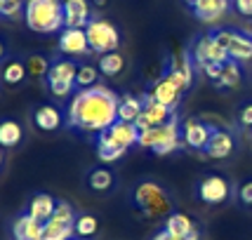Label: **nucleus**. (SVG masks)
<instances>
[{"mask_svg": "<svg viewBox=\"0 0 252 240\" xmlns=\"http://www.w3.org/2000/svg\"><path fill=\"white\" fill-rule=\"evenodd\" d=\"M118 101L121 97L113 90L97 83V85L80 90L71 97L66 120L71 127L80 132L101 134L118 120Z\"/></svg>", "mask_w": 252, "mask_h": 240, "instance_id": "1", "label": "nucleus"}, {"mask_svg": "<svg viewBox=\"0 0 252 240\" xmlns=\"http://www.w3.org/2000/svg\"><path fill=\"white\" fill-rule=\"evenodd\" d=\"M139 139V127L134 122L116 120L109 130H104L97 139V155L101 163H116L123 158V153L134 146Z\"/></svg>", "mask_w": 252, "mask_h": 240, "instance_id": "2", "label": "nucleus"}, {"mask_svg": "<svg viewBox=\"0 0 252 240\" xmlns=\"http://www.w3.org/2000/svg\"><path fill=\"white\" fill-rule=\"evenodd\" d=\"M26 26L33 33H55L64 29V0H26Z\"/></svg>", "mask_w": 252, "mask_h": 240, "instance_id": "3", "label": "nucleus"}, {"mask_svg": "<svg viewBox=\"0 0 252 240\" xmlns=\"http://www.w3.org/2000/svg\"><path fill=\"white\" fill-rule=\"evenodd\" d=\"M184 142L182 137V127H179V120L172 116L165 125H158V127H146V130H139V139H137V146L142 149H151L156 155H167V153L177 151Z\"/></svg>", "mask_w": 252, "mask_h": 240, "instance_id": "4", "label": "nucleus"}, {"mask_svg": "<svg viewBox=\"0 0 252 240\" xmlns=\"http://www.w3.org/2000/svg\"><path fill=\"white\" fill-rule=\"evenodd\" d=\"M88 33V43H90V52H97L99 57L116 52L118 45H121V31L109 22V19H101V17H92L90 24L85 26Z\"/></svg>", "mask_w": 252, "mask_h": 240, "instance_id": "5", "label": "nucleus"}, {"mask_svg": "<svg viewBox=\"0 0 252 240\" xmlns=\"http://www.w3.org/2000/svg\"><path fill=\"white\" fill-rule=\"evenodd\" d=\"M76 73H78V64L73 59H57L55 64H50V71L45 76L50 92L57 99L71 97L73 85H76Z\"/></svg>", "mask_w": 252, "mask_h": 240, "instance_id": "6", "label": "nucleus"}, {"mask_svg": "<svg viewBox=\"0 0 252 240\" xmlns=\"http://www.w3.org/2000/svg\"><path fill=\"white\" fill-rule=\"evenodd\" d=\"M134 205L146 212L149 217H158L170 210V200L165 196L163 186L156 181H142L134 188Z\"/></svg>", "mask_w": 252, "mask_h": 240, "instance_id": "7", "label": "nucleus"}, {"mask_svg": "<svg viewBox=\"0 0 252 240\" xmlns=\"http://www.w3.org/2000/svg\"><path fill=\"white\" fill-rule=\"evenodd\" d=\"M76 233V217L68 203H57V210L50 221H45L43 240H73Z\"/></svg>", "mask_w": 252, "mask_h": 240, "instance_id": "8", "label": "nucleus"}, {"mask_svg": "<svg viewBox=\"0 0 252 240\" xmlns=\"http://www.w3.org/2000/svg\"><path fill=\"white\" fill-rule=\"evenodd\" d=\"M191 59H193V64L198 68H205L208 64H224V61H229V52L215 40L212 33H208V35H200L196 40L193 50H191Z\"/></svg>", "mask_w": 252, "mask_h": 240, "instance_id": "9", "label": "nucleus"}, {"mask_svg": "<svg viewBox=\"0 0 252 240\" xmlns=\"http://www.w3.org/2000/svg\"><path fill=\"white\" fill-rule=\"evenodd\" d=\"M229 181L220 175H208L198 184V198L208 205H220L229 198Z\"/></svg>", "mask_w": 252, "mask_h": 240, "instance_id": "10", "label": "nucleus"}, {"mask_svg": "<svg viewBox=\"0 0 252 240\" xmlns=\"http://www.w3.org/2000/svg\"><path fill=\"white\" fill-rule=\"evenodd\" d=\"M172 116H175L172 109H167L165 104L156 101L154 97H146L144 99L142 116H139V120H137L134 125H137L139 130H146V127H158V125H165Z\"/></svg>", "mask_w": 252, "mask_h": 240, "instance_id": "11", "label": "nucleus"}, {"mask_svg": "<svg viewBox=\"0 0 252 240\" xmlns=\"http://www.w3.org/2000/svg\"><path fill=\"white\" fill-rule=\"evenodd\" d=\"M59 52L66 57H83L90 52L85 29H64L59 33Z\"/></svg>", "mask_w": 252, "mask_h": 240, "instance_id": "12", "label": "nucleus"}, {"mask_svg": "<svg viewBox=\"0 0 252 240\" xmlns=\"http://www.w3.org/2000/svg\"><path fill=\"white\" fill-rule=\"evenodd\" d=\"M200 22L215 24L229 10V0H184Z\"/></svg>", "mask_w": 252, "mask_h": 240, "instance_id": "13", "label": "nucleus"}, {"mask_svg": "<svg viewBox=\"0 0 252 240\" xmlns=\"http://www.w3.org/2000/svg\"><path fill=\"white\" fill-rule=\"evenodd\" d=\"M165 76L170 78L182 92L191 90V85H193V68H191V59H189L187 52H177V55L172 57L170 71H167Z\"/></svg>", "mask_w": 252, "mask_h": 240, "instance_id": "14", "label": "nucleus"}, {"mask_svg": "<svg viewBox=\"0 0 252 240\" xmlns=\"http://www.w3.org/2000/svg\"><path fill=\"white\" fill-rule=\"evenodd\" d=\"M212 127L200 122V120H187L184 127H182V137H184V144L193 151H205L210 137H212Z\"/></svg>", "mask_w": 252, "mask_h": 240, "instance_id": "15", "label": "nucleus"}, {"mask_svg": "<svg viewBox=\"0 0 252 240\" xmlns=\"http://www.w3.org/2000/svg\"><path fill=\"white\" fill-rule=\"evenodd\" d=\"M90 19V0H64V29H85Z\"/></svg>", "mask_w": 252, "mask_h": 240, "instance_id": "16", "label": "nucleus"}, {"mask_svg": "<svg viewBox=\"0 0 252 240\" xmlns=\"http://www.w3.org/2000/svg\"><path fill=\"white\" fill-rule=\"evenodd\" d=\"M182 90L177 88L175 83L170 80L167 76H163L158 83L154 85V90H151V97L156 99V101H160V104H165L167 109H177V104H179V99H182Z\"/></svg>", "mask_w": 252, "mask_h": 240, "instance_id": "17", "label": "nucleus"}, {"mask_svg": "<svg viewBox=\"0 0 252 240\" xmlns=\"http://www.w3.org/2000/svg\"><path fill=\"white\" fill-rule=\"evenodd\" d=\"M43 231H45V224L38 221V219H33L31 214H22L14 221V226H12L14 240H43Z\"/></svg>", "mask_w": 252, "mask_h": 240, "instance_id": "18", "label": "nucleus"}, {"mask_svg": "<svg viewBox=\"0 0 252 240\" xmlns=\"http://www.w3.org/2000/svg\"><path fill=\"white\" fill-rule=\"evenodd\" d=\"M226 52H229V59L236 61V64H248V61H252V38L245 35V33L233 31V38H231Z\"/></svg>", "mask_w": 252, "mask_h": 240, "instance_id": "19", "label": "nucleus"}, {"mask_svg": "<svg viewBox=\"0 0 252 240\" xmlns=\"http://www.w3.org/2000/svg\"><path fill=\"white\" fill-rule=\"evenodd\" d=\"M233 149H236V144H233V137H231L229 132L215 130L212 137H210L208 146H205V153H208L210 158H229L231 153H233Z\"/></svg>", "mask_w": 252, "mask_h": 240, "instance_id": "20", "label": "nucleus"}, {"mask_svg": "<svg viewBox=\"0 0 252 240\" xmlns=\"http://www.w3.org/2000/svg\"><path fill=\"white\" fill-rule=\"evenodd\" d=\"M33 122H35V127L43 132H55L62 127V111L57 109V106H50V104H45L40 109H35L33 113Z\"/></svg>", "mask_w": 252, "mask_h": 240, "instance_id": "21", "label": "nucleus"}, {"mask_svg": "<svg viewBox=\"0 0 252 240\" xmlns=\"http://www.w3.org/2000/svg\"><path fill=\"white\" fill-rule=\"evenodd\" d=\"M57 210V200L52 196H47V193H38V196L31 198V203H29V212L26 214H31L33 219H38V221H50L52 214H55Z\"/></svg>", "mask_w": 252, "mask_h": 240, "instance_id": "22", "label": "nucleus"}, {"mask_svg": "<svg viewBox=\"0 0 252 240\" xmlns=\"http://www.w3.org/2000/svg\"><path fill=\"white\" fill-rule=\"evenodd\" d=\"M142 109H144L142 99L125 94L118 101V120H123V122H137L139 116H142Z\"/></svg>", "mask_w": 252, "mask_h": 240, "instance_id": "23", "label": "nucleus"}, {"mask_svg": "<svg viewBox=\"0 0 252 240\" xmlns=\"http://www.w3.org/2000/svg\"><path fill=\"white\" fill-rule=\"evenodd\" d=\"M165 231L172 233V236H179V238H189L191 233H196V224L187 217V214H170L167 221H165Z\"/></svg>", "mask_w": 252, "mask_h": 240, "instance_id": "24", "label": "nucleus"}, {"mask_svg": "<svg viewBox=\"0 0 252 240\" xmlns=\"http://www.w3.org/2000/svg\"><path fill=\"white\" fill-rule=\"evenodd\" d=\"M99 73L106 78H116L123 73V68H125V59H123V55L116 50V52H109V55H101L99 57Z\"/></svg>", "mask_w": 252, "mask_h": 240, "instance_id": "25", "label": "nucleus"}, {"mask_svg": "<svg viewBox=\"0 0 252 240\" xmlns=\"http://www.w3.org/2000/svg\"><path fill=\"white\" fill-rule=\"evenodd\" d=\"M241 85V64H236V61H224L221 66V73L217 78V88L221 90H236Z\"/></svg>", "mask_w": 252, "mask_h": 240, "instance_id": "26", "label": "nucleus"}, {"mask_svg": "<svg viewBox=\"0 0 252 240\" xmlns=\"http://www.w3.org/2000/svg\"><path fill=\"white\" fill-rule=\"evenodd\" d=\"M22 125L17 120H2L0 122V146L5 149H14L17 144L22 142Z\"/></svg>", "mask_w": 252, "mask_h": 240, "instance_id": "27", "label": "nucleus"}, {"mask_svg": "<svg viewBox=\"0 0 252 240\" xmlns=\"http://www.w3.org/2000/svg\"><path fill=\"white\" fill-rule=\"evenodd\" d=\"M88 184L92 191H99V193H104V191H109L111 186H113V175H111V170H104V167H99V170H92L88 177Z\"/></svg>", "mask_w": 252, "mask_h": 240, "instance_id": "28", "label": "nucleus"}, {"mask_svg": "<svg viewBox=\"0 0 252 240\" xmlns=\"http://www.w3.org/2000/svg\"><path fill=\"white\" fill-rule=\"evenodd\" d=\"M99 83V68L92 64H83L78 66V73H76V85L80 90L85 88H92V85H97Z\"/></svg>", "mask_w": 252, "mask_h": 240, "instance_id": "29", "label": "nucleus"}, {"mask_svg": "<svg viewBox=\"0 0 252 240\" xmlns=\"http://www.w3.org/2000/svg\"><path fill=\"white\" fill-rule=\"evenodd\" d=\"M26 64L22 61H10V64L2 68V80L7 83V85H19L24 83V78H26Z\"/></svg>", "mask_w": 252, "mask_h": 240, "instance_id": "30", "label": "nucleus"}, {"mask_svg": "<svg viewBox=\"0 0 252 240\" xmlns=\"http://www.w3.org/2000/svg\"><path fill=\"white\" fill-rule=\"evenodd\" d=\"M99 229V221L97 217H92V214H80L76 217V236L78 238H90V236H94Z\"/></svg>", "mask_w": 252, "mask_h": 240, "instance_id": "31", "label": "nucleus"}, {"mask_svg": "<svg viewBox=\"0 0 252 240\" xmlns=\"http://www.w3.org/2000/svg\"><path fill=\"white\" fill-rule=\"evenodd\" d=\"M26 71H29V76L33 78H40V76H47V71H50V64H47V59L40 55H33L26 59Z\"/></svg>", "mask_w": 252, "mask_h": 240, "instance_id": "32", "label": "nucleus"}, {"mask_svg": "<svg viewBox=\"0 0 252 240\" xmlns=\"http://www.w3.org/2000/svg\"><path fill=\"white\" fill-rule=\"evenodd\" d=\"M24 7H26V2H24V0H2V2H0V12H2V17H10V19H14Z\"/></svg>", "mask_w": 252, "mask_h": 240, "instance_id": "33", "label": "nucleus"}, {"mask_svg": "<svg viewBox=\"0 0 252 240\" xmlns=\"http://www.w3.org/2000/svg\"><path fill=\"white\" fill-rule=\"evenodd\" d=\"M233 7L241 17H248L252 19V0H233Z\"/></svg>", "mask_w": 252, "mask_h": 240, "instance_id": "34", "label": "nucleus"}, {"mask_svg": "<svg viewBox=\"0 0 252 240\" xmlns=\"http://www.w3.org/2000/svg\"><path fill=\"white\" fill-rule=\"evenodd\" d=\"M238 198H241L243 205H250L252 208V181H245V184L238 188Z\"/></svg>", "mask_w": 252, "mask_h": 240, "instance_id": "35", "label": "nucleus"}, {"mask_svg": "<svg viewBox=\"0 0 252 240\" xmlns=\"http://www.w3.org/2000/svg\"><path fill=\"white\" fill-rule=\"evenodd\" d=\"M241 125L243 127H252V104H248V106H243L241 109Z\"/></svg>", "mask_w": 252, "mask_h": 240, "instance_id": "36", "label": "nucleus"}, {"mask_svg": "<svg viewBox=\"0 0 252 240\" xmlns=\"http://www.w3.org/2000/svg\"><path fill=\"white\" fill-rule=\"evenodd\" d=\"M221 66L224 64H208L205 68H203V73H205L210 80H215V83H217V78H220V73H221Z\"/></svg>", "mask_w": 252, "mask_h": 240, "instance_id": "37", "label": "nucleus"}, {"mask_svg": "<svg viewBox=\"0 0 252 240\" xmlns=\"http://www.w3.org/2000/svg\"><path fill=\"white\" fill-rule=\"evenodd\" d=\"M243 33H245V35H250V38H252V22L248 24V26H245V31H243Z\"/></svg>", "mask_w": 252, "mask_h": 240, "instance_id": "38", "label": "nucleus"}, {"mask_svg": "<svg viewBox=\"0 0 252 240\" xmlns=\"http://www.w3.org/2000/svg\"><path fill=\"white\" fill-rule=\"evenodd\" d=\"M2 57H5V45L0 43V59H2Z\"/></svg>", "mask_w": 252, "mask_h": 240, "instance_id": "39", "label": "nucleus"}, {"mask_svg": "<svg viewBox=\"0 0 252 240\" xmlns=\"http://www.w3.org/2000/svg\"><path fill=\"white\" fill-rule=\"evenodd\" d=\"M92 2H94V5H99V7H101V5H104L106 0H92Z\"/></svg>", "mask_w": 252, "mask_h": 240, "instance_id": "40", "label": "nucleus"}, {"mask_svg": "<svg viewBox=\"0 0 252 240\" xmlns=\"http://www.w3.org/2000/svg\"><path fill=\"white\" fill-rule=\"evenodd\" d=\"M73 240H88V238H73Z\"/></svg>", "mask_w": 252, "mask_h": 240, "instance_id": "41", "label": "nucleus"}, {"mask_svg": "<svg viewBox=\"0 0 252 240\" xmlns=\"http://www.w3.org/2000/svg\"><path fill=\"white\" fill-rule=\"evenodd\" d=\"M0 165H2V155H0Z\"/></svg>", "mask_w": 252, "mask_h": 240, "instance_id": "42", "label": "nucleus"}, {"mask_svg": "<svg viewBox=\"0 0 252 240\" xmlns=\"http://www.w3.org/2000/svg\"><path fill=\"white\" fill-rule=\"evenodd\" d=\"M0 17H2V12H0Z\"/></svg>", "mask_w": 252, "mask_h": 240, "instance_id": "43", "label": "nucleus"}, {"mask_svg": "<svg viewBox=\"0 0 252 240\" xmlns=\"http://www.w3.org/2000/svg\"><path fill=\"white\" fill-rule=\"evenodd\" d=\"M0 2H2V0H0Z\"/></svg>", "mask_w": 252, "mask_h": 240, "instance_id": "44", "label": "nucleus"}]
</instances>
